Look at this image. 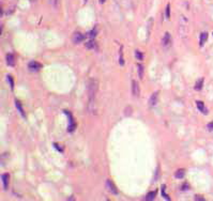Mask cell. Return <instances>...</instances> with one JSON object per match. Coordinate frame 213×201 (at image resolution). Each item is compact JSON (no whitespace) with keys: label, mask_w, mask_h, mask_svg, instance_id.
<instances>
[{"label":"cell","mask_w":213,"mask_h":201,"mask_svg":"<svg viewBox=\"0 0 213 201\" xmlns=\"http://www.w3.org/2000/svg\"><path fill=\"white\" fill-rule=\"evenodd\" d=\"M28 68L31 72H38L41 68H42V64L37 62V61H31L29 64H28Z\"/></svg>","instance_id":"cell-1"},{"label":"cell","mask_w":213,"mask_h":201,"mask_svg":"<svg viewBox=\"0 0 213 201\" xmlns=\"http://www.w3.org/2000/svg\"><path fill=\"white\" fill-rule=\"evenodd\" d=\"M84 39H85V36L83 34V33H80V32H75L74 34L72 36V41L75 44L80 43L81 41H84Z\"/></svg>","instance_id":"cell-2"},{"label":"cell","mask_w":213,"mask_h":201,"mask_svg":"<svg viewBox=\"0 0 213 201\" xmlns=\"http://www.w3.org/2000/svg\"><path fill=\"white\" fill-rule=\"evenodd\" d=\"M162 44H163V46L165 47V48H168L171 45V37H170V34H169L168 32L165 33V36H164V38L162 40Z\"/></svg>","instance_id":"cell-3"},{"label":"cell","mask_w":213,"mask_h":201,"mask_svg":"<svg viewBox=\"0 0 213 201\" xmlns=\"http://www.w3.org/2000/svg\"><path fill=\"white\" fill-rule=\"evenodd\" d=\"M106 187L108 188V190H109L110 193H112V194H118L117 187H116V185H115V184L112 183L111 180H107V181H106Z\"/></svg>","instance_id":"cell-4"},{"label":"cell","mask_w":213,"mask_h":201,"mask_svg":"<svg viewBox=\"0 0 213 201\" xmlns=\"http://www.w3.org/2000/svg\"><path fill=\"white\" fill-rule=\"evenodd\" d=\"M157 98H158V92H154L149 98V106L151 107L155 106L157 104Z\"/></svg>","instance_id":"cell-5"},{"label":"cell","mask_w":213,"mask_h":201,"mask_svg":"<svg viewBox=\"0 0 213 201\" xmlns=\"http://www.w3.org/2000/svg\"><path fill=\"white\" fill-rule=\"evenodd\" d=\"M139 86H138V82L136 80L132 81V94L134 96H138L139 95Z\"/></svg>","instance_id":"cell-6"},{"label":"cell","mask_w":213,"mask_h":201,"mask_svg":"<svg viewBox=\"0 0 213 201\" xmlns=\"http://www.w3.org/2000/svg\"><path fill=\"white\" fill-rule=\"evenodd\" d=\"M196 105H197V108H198L204 114H207V113H208V110H207V108L205 107L204 102H201V100H197V102H196Z\"/></svg>","instance_id":"cell-7"},{"label":"cell","mask_w":213,"mask_h":201,"mask_svg":"<svg viewBox=\"0 0 213 201\" xmlns=\"http://www.w3.org/2000/svg\"><path fill=\"white\" fill-rule=\"evenodd\" d=\"M1 179H2V183H3V187H4V189H7V188H8V186H9V180H10V175H9L8 173H4V174H2Z\"/></svg>","instance_id":"cell-8"},{"label":"cell","mask_w":213,"mask_h":201,"mask_svg":"<svg viewBox=\"0 0 213 201\" xmlns=\"http://www.w3.org/2000/svg\"><path fill=\"white\" fill-rule=\"evenodd\" d=\"M6 59H7V64H8V65H10V66L14 65L15 60H14V56H13L12 54H8L7 57H6Z\"/></svg>","instance_id":"cell-9"},{"label":"cell","mask_w":213,"mask_h":201,"mask_svg":"<svg viewBox=\"0 0 213 201\" xmlns=\"http://www.w3.org/2000/svg\"><path fill=\"white\" fill-rule=\"evenodd\" d=\"M207 39H208V33H207V32H202V33H201V34H200V40H199V45H200V46H204V44L206 43Z\"/></svg>","instance_id":"cell-10"},{"label":"cell","mask_w":213,"mask_h":201,"mask_svg":"<svg viewBox=\"0 0 213 201\" xmlns=\"http://www.w3.org/2000/svg\"><path fill=\"white\" fill-rule=\"evenodd\" d=\"M184 174H185L184 169H178V170L176 171V173H175V177H176L177 179H183Z\"/></svg>","instance_id":"cell-11"},{"label":"cell","mask_w":213,"mask_h":201,"mask_svg":"<svg viewBox=\"0 0 213 201\" xmlns=\"http://www.w3.org/2000/svg\"><path fill=\"white\" fill-rule=\"evenodd\" d=\"M15 105H16V107H17V109L19 110V112H21V114L24 117V118H26V114H25V112H24V109H23V107H22V105H21V103L18 102L17 99H15Z\"/></svg>","instance_id":"cell-12"},{"label":"cell","mask_w":213,"mask_h":201,"mask_svg":"<svg viewBox=\"0 0 213 201\" xmlns=\"http://www.w3.org/2000/svg\"><path fill=\"white\" fill-rule=\"evenodd\" d=\"M202 85H204V78L199 79V80H198L197 82H196V85H195V90H197V91L201 90V88H202Z\"/></svg>","instance_id":"cell-13"},{"label":"cell","mask_w":213,"mask_h":201,"mask_svg":"<svg viewBox=\"0 0 213 201\" xmlns=\"http://www.w3.org/2000/svg\"><path fill=\"white\" fill-rule=\"evenodd\" d=\"M165 17L167 19L170 18V4L169 3L166 6V9H165Z\"/></svg>","instance_id":"cell-14"},{"label":"cell","mask_w":213,"mask_h":201,"mask_svg":"<svg viewBox=\"0 0 213 201\" xmlns=\"http://www.w3.org/2000/svg\"><path fill=\"white\" fill-rule=\"evenodd\" d=\"M156 196V192H150L148 195H147L146 197V200H153Z\"/></svg>","instance_id":"cell-15"},{"label":"cell","mask_w":213,"mask_h":201,"mask_svg":"<svg viewBox=\"0 0 213 201\" xmlns=\"http://www.w3.org/2000/svg\"><path fill=\"white\" fill-rule=\"evenodd\" d=\"M95 46V42H94V40H89L87 43H86V47L87 48H89V49H91V48H93Z\"/></svg>","instance_id":"cell-16"},{"label":"cell","mask_w":213,"mask_h":201,"mask_svg":"<svg viewBox=\"0 0 213 201\" xmlns=\"http://www.w3.org/2000/svg\"><path fill=\"white\" fill-rule=\"evenodd\" d=\"M138 75L140 78L143 77V66L141 64H138Z\"/></svg>","instance_id":"cell-17"},{"label":"cell","mask_w":213,"mask_h":201,"mask_svg":"<svg viewBox=\"0 0 213 201\" xmlns=\"http://www.w3.org/2000/svg\"><path fill=\"white\" fill-rule=\"evenodd\" d=\"M135 56H136V58L138 60H142L143 59V55H142V53L139 52V50H135Z\"/></svg>","instance_id":"cell-18"},{"label":"cell","mask_w":213,"mask_h":201,"mask_svg":"<svg viewBox=\"0 0 213 201\" xmlns=\"http://www.w3.org/2000/svg\"><path fill=\"white\" fill-rule=\"evenodd\" d=\"M95 34H96V29L94 28L93 30H91V31L89 32V38L93 40V39H94V37H95Z\"/></svg>","instance_id":"cell-19"},{"label":"cell","mask_w":213,"mask_h":201,"mask_svg":"<svg viewBox=\"0 0 213 201\" xmlns=\"http://www.w3.org/2000/svg\"><path fill=\"white\" fill-rule=\"evenodd\" d=\"M7 78H8L9 82H10V87H11V89H13V87H14V82H13V79H12V77H11L10 75H8V76H7Z\"/></svg>","instance_id":"cell-20"},{"label":"cell","mask_w":213,"mask_h":201,"mask_svg":"<svg viewBox=\"0 0 213 201\" xmlns=\"http://www.w3.org/2000/svg\"><path fill=\"white\" fill-rule=\"evenodd\" d=\"M53 6L55 9H58L59 8V3H60V0H53Z\"/></svg>","instance_id":"cell-21"},{"label":"cell","mask_w":213,"mask_h":201,"mask_svg":"<svg viewBox=\"0 0 213 201\" xmlns=\"http://www.w3.org/2000/svg\"><path fill=\"white\" fill-rule=\"evenodd\" d=\"M164 189H165V186H162V195H163V197L165 198V199H167V200H170V199L168 198V196L165 195V192H164Z\"/></svg>","instance_id":"cell-22"},{"label":"cell","mask_w":213,"mask_h":201,"mask_svg":"<svg viewBox=\"0 0 213 201\" xmlns=\"http://www.w3.org/2000/svg\"><path fill=\"white\" fill-rule=\"evenodd\" d=\"M207 127H208V129H210V130H213V122H210V123H208Z\"/></svg>","instance_id":"cell-23"},{"label":"cell","mask_w":213,"mask_h":201,"mask_svg":"<svg viewBox=\"0 0 213 201\" xmlns=\"http://www.w3.org/2000/svg\"><path fill=\"white\" fill-rule=\"evenodd\" d=\"M130 109H131V107H127V108L125 109V111H124V114H125V115H130V114H131V112L128 111Z\"/></svg>","instance_id":"cell-24"},{"label":"cell","mask_w":213,"mask_h":201,"mask_svg":"<svg viewBox=\"0 0 213 201\" xmlns=\"http://www.w3.org/2000/svg\"><path fill=\"white\" fill-rule=\"evenodd\" d=\"M195 200H201V201H205V198L200 197V196H196L195 197Z\"/></svg>","instance_id":"cell-25"},{"label":"cell","mask_w":213,"mask_h":201,"mask_svg":"<svg viewBox=\"0 0 213 201\" xmlns=\"http://www.w3.org/2000/svg\"><path fill=\"white\" fill-rule=\"evenodd\" d=\"M106 1V0H100V3H104Z\"/></svg>","instance_id":"cell-26"},{"label":"cell","mask_w":213,"mask_h":201,"mask_svg":"<svg viewBox=\"0 0 213 201\" xmlns=\"http://www.w3.org/2000/svg\"><path fill=\"white\" fill-rule=\"evenodd\" d=\"M29 1H31V2H34V1H36V0H29Z\"/></svg>","instance_id":"cell-27"}]
</instances>
